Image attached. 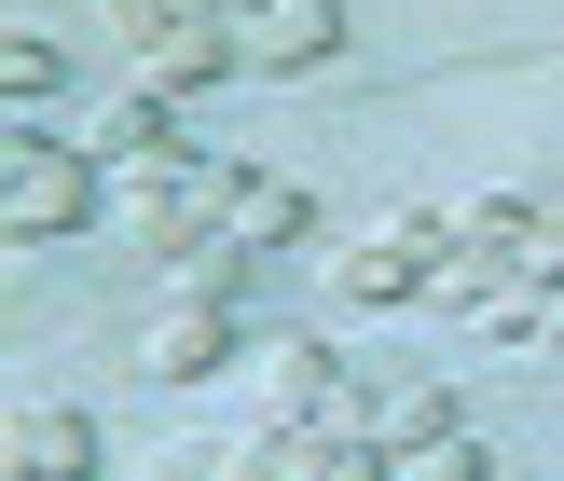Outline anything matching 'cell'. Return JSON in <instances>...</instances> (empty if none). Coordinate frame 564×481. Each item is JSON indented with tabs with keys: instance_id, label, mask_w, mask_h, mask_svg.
Wrapping results in <instances>:
<instances>
[{
	"instance_id": "cell-1",
	"label": "cell",
	"mask_w": 564,
	"mask_h": 481,
	"mask_svg": "<svg viewBox=\"0 0 564 481\" xmlns=\"http://www.w3.org/2000/svg\"><path fill=\"white\" fill-rule=\"evenodd\" d=\"M110 220V165L83 152V138H55V124H0V234L14 248H55V234H97Z\"/></svg>"
},
{
	"instance_id": "cell-2",
	"label": "cell",
	"mask_w": 564,
	"mask_h": 481,
	"mask_svg": "<svg viewBox=\"0 0 564 481\" xmlns=\"http://www.w3.org/2000/svg\"><path fill=\"white\" fill-rule=\"evenodd\" d=\"M248 385H262V413H290V427L372 440V400H358V372H345L330 330H262V345H248Z\"/></svg>"
},
{
	"instance_id": "cell-3",
	"label": "cell",
	"mask_w": 564,
	"mask_h": 481,
	"mask_svg": "<svg viewBox=\"0 0 564 481\" xmlns=\"http://www.w3.org/2000/svg\"><path fill=\"white\" fill-rule=\"evenodd\" d=\"M441 248H455V207H400V220H372V234L330 248V289H345L358 317H386V303H427Z\"/></svg>"
},
{
	"instance_id": "cell-4",
	"label": "cell",
	"mask_w": 564,
	"mask_h": 481,
	"mask_svg": "<svg viewBox=\"0 0 564 481\" xmlns=\"http://www.w3.org/2000/svg\"><path fill=\"white\" fill-rule=\"evenodd\" d=\"M235 358H248L235 289H207V275H165L152 330H138V385H207V372H235Z\"/></svg>"
},
{
	"instance_id": "cell-5",
	"label": "cell",
	"mask_w": 564,
	"mask_h": 481,
	"mask_svg": "<svg viewBox=\"0 0 564 481\" xmlns=\"http://www.w3.org/2000/svg\"><path fill=\"white\" fill-rule=\"evenodd\" d=\"M235 69H262V83H290V69H317L330 42H345V0H235Z\"/></svg>"
},
{
	"instance_id": "cell-6",
	"label": "cell",
	"mask_w": 564,
	"mask_h": 481,
	"mask_svg": "<svg viewBox=\"0 0 564 481\" xmlns=\"http://www.w3.org/2000/svg\"><path fill=\"white\" fill-rule=\"evenodd\" d=\"M0 481H97V413L28 400L14 427H0Z\"/></svg>"
},
{
	"instance_id": "cell-7",
	"label": "cell",
	"mask_w": 564,
	"mask_h": 481,
	"mask_svg": "<svg viewBox=\"0 0 564 481\" xmlns=\"http://www.w3.org/2000/svg\"><path fill=\"white\" fill-rule=\"evenodd\" d=\"M330 468V427H290V413H262L248 440H220V468L207 481H317Z\"/></svg>"
},
{
	"instance_id": "cell-8",
	"label": "cell",
	"mask_w": 564,
	"mask_h": 481,
	"mask_svg": "<svg viewBox=\"0 0 564 481\" xmlns=\"http://www.w3.org/2000/svg\"><path fill=\"white\" fill-rule=\"evenodd\" d=\"M303 234H317V193H303V179H248L235 193V248H248V262H290Z\"/></svg>"
},
{
	"instance_id": "cell-9",
	"label": "cell",
	"mask_w": 564,
	"mask_h": 481,
	"mask_svg": "<svg viewBox=\"0 0 564 481\" xmlns=\"http://www.w3.org/2000/svg\"><path fill=\"white\" fill-rule=\"evenodd\" d=\"M496 289H510V262H496V248H468V234H455V248H441V275H427V317H482Z\"/></svg>"
},
{
	"instance_id": "cell-10",
	"label": "cell",
	"mask_w": 564,
	"mask_h": 481,
	"mask_svg": "<svg viewBox=\"0 0 564 481\" xmlns=\"http://www.w3.org/2000/svg\"><path fill=\"white\" fill-rule=\"evenodd\" d=\"M220 69H235V28H207V42H165V55H138V69H124V83H152V97H165V110H180V97H193V83H220Z\"/></svg>"
},
{
	"instance_id": "cell-11",
	"label": "cell",
	"mask_w": 564,
	"mask_h": 481,
	"mask_svg": "<svg viewBox=\"0 0 564 481\" xmlns=\"http://www.w3.org/2000/svg\"><path fill=\"white\" fill-rule=\"evenodd\" d=\"M110 28H124L138 55H165V42H207V28H220V0H110Z\"/></svg>"
},
{
	"instance_id": "cell-12",
	"label": "cell",
	"mask_w": 564,
	"mask_h": 481,
	"mask_svg": "<svg viewBox=\"0 0 564 481\" xmlns=\"http://www.w3.org/2000/svg\"><path fill=\"white\" fill-rule=\"evenodd\" d=\"M152 138H180V124H165V97H152V83H124V97L97 110V138H83V152H97V165H124V152H152Z\"/></svg>"
},
{
	"instance_id": "cell-13",
	"label": "cell",
	"mask_w": 564,
	"mask_h": 481,
	"mask_svg": "<svg viewBox=\"0 0 564 481\" xmlns=\"http://www.w3.org/2000/svg\"><path fill=\"white\" fill-rule=\"evenodd\" d=\"M538 220H551L538 193H468V207H455V234H468V248H496V262H510V248L538 234Z\"/></svg>"
},
{
	"instance_id": "cell-14",
	"label": "cell",
	"mask_w": 564,
	"mask_h": 481,
	"mask_svg": "<svg viewBox=\"0 0 564 481\" xmlns=\"http://www.w3.org/2000/svg\"><path fill=\"white\" fill-rule=\"evenodd\" d=\"M455 427V400H441V385H400V400H372V440L386 455H413V440H441Z\"/></svg>"
},
{
	"instance_id": "cell-15",
	"label": "cell",
	"mask_w": 564,
	"mask_h": 481,
	"mask_svg": "<svg viewBox=\"0 0 564 481\" xmlns=\"http://www.w3.org/2000/svg\"><path fill=\"white\" fill-rule=\"evenodd\" d=\"M400 481H496V455L468 440V413H455L441 440H413V455H400Z\"/></svg>"
},
{
	"instance_id": "cell-16",
	"label": "cell",
	"mask_w": 564,
	"mask_h": 481,
	"mask_svg": "<svg viewBox=\"0 0 564 481\" xmlns=\"http://www.w3.org/2000/svg\"><path fill=\"white\" fill-rule=\"evenodd\" d=\"M0 97H14V110L55 97V42H42V28H0Z\"/></svg>"
}]
</instances>
